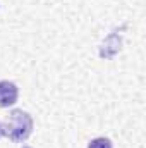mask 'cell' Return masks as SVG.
I'll return each instance as SVG.
<instances>
[{"label":"cell","instance_id":"1","mask_svg":"<svg viewBox=\"0 0 146 148\" xmlns=\"http://www.w3.org/2000/svg\"><path fill=\"white\" fill-rule=\"evenodd\" d=\"M31 129H33V119L28 112L12 110L5 127H2V133L9 136L12 141H24L31 134Z\"/></svg>","mask_w":146,"mask_h":148},{"label":"cell","instance_id":"2","mask_svg":"<svg viewBox=\"0 0 146 148\" xmlns=\"http://www.w3.org/2000/svg\"><path fill=\"white\" fill-rule=\"evenodd\" d=\"M17 86L10 81H0V107L14 105L17 100Z\"/></svg>","mask_w":146,"mask_h":148},{"label":"cell","instance_id":"3","mask_svg":"<svg viewBox=\"0 0 146 148\" xmlns=\"http://www.w3.org/2000/svg\"><path fill=\"white\" fill-rule=\"evenodd\" d=\"M88 148H112V143L108 138H96V140L89 141Z\"/></svg>","mask_w":146,"mask_h":148},{"label":"cell","instance_id":"4","mask_svg":"<svg viewBox=\"0 0 146 148\" xmlns=\"http://www.w3.org/2000/svg\"><path fill=\"white\" fill-rule=\"evenodd\" d=\"M0 134H2V126H0Z\"/></svg>","mask_w":146,"mask_h":148}]
</instances>
